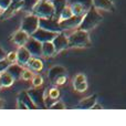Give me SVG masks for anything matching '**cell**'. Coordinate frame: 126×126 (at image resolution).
<instances>
[{
    "mask_svg": "<svg viewBox=\"0 0 126 126\" xmlns=\"http://www.w3.org/2000/svg\"><path fill=\"white\" fill-rule=\"evenodd\" d=\"M32 84H33V86H34V87L42 86V84H43V79H42V76L35 75L34 78L32 79Z\"/></svg>",
    "mask_w": 126,
    "mask_h": 126,
    "instance_id": "cell-29",
    "label": "cell"
},
{
    "mask_svg": "<svg viewBox=\"0 0 126 126\" xmlns=\"http://www.w3.org/2000/svg\"><path fill=\"white\" fill-rule=\"evenodd\" d=\"M90 46H91V41L87 31L79 29L69 35L70 48H87Z\"/></svg>",
    "mask_w": 126,
    "mask_h": 126,
    "instance_id": "cell-2",
    "label": "cell"
},
{
    "mask_svg": "<svg viewBox=\"0 0 126 126\" xmlns=\"http://www.w3.org/2000/svg\"><path fill=\"white\" fill-rule=\"evenodd\" d=\"M2 12H3V10H2V9H1V7H0V15H1Z\"/></svg>",
    "mask_w": 126,
    "mask_h": 126,
    "instance_id": "cell-40",
    "label": "cell"
},
{
    "mask_svg": "<svg viewBox=\"0 0 126 126\" xmlns=\"http://www.w3.org/2000/svg\"><path fill=\"white\" fill-rule=\"evenodd\" d=\"M55 53H57V50H55V47L52 41L42 43V55L44 58H51Z\"/></svg>",
    "mask_w": 126,
    "mask_h": 126,
    "instance_id": "cell-19",
    "label": "cell"
},
{
    "mask_svg": "<svg viewBox=\"0 0 126 126\" xmlns=\"http://www.w3.org/2000/svg\"><path fill=\"white\" fill-rule=\"evenodd\" d=\"M18 109L19 110H28V106H27L23 102H21L20 100H18Z\"/></svg>",
    "mask_w": 126,
    "mask_h": 126,
    "instance_id": "cell-35",
    "label": "cell"
},
{
    "mask_svg": "<svg viewBox=\"0 0 126 126\" xmlns=\"http://www.w3.org/2000/svg\"><path fill=\"white\" fill-rule=\"evenodd\" d=\"M40 28L58 33L62 32L63 30L59 20L54 19V18H40Z\"/></svg>",
    "mask_w": 126,
    "mask_h": 126,
    "instance_id": "cell-5",
    "label": "cell"
},
{
    "mask_svg": "<svg viewBox=\"0 0 126 126\" xmlns=\"http://www.w3.org/2000/svg\"><path fill=\"white\" fill-rule=\"evenodd\" d=\"M13 82H15V79L10 73H8L7 71L1 73V83L3 87H10L13 84Z\"/></svg>",
    "mask_w": 126,
    "mask_h": 126,
    "instance_id": "cell-22",
    "label": "cell"
},
{
    "mask_svg": "<svg viewBox=\"0 0 126 126\" xmlns=\"http://www.w3.org/2000/svg\"><path fill=\"white\" fill-rule=\"evenodd\" d=\"M101 21H102V16L98 13L97 9H96L95 7H91V8L86 11V13L83 16L82 22H81L79 29L89 32L90 30L95 28Z\"/></svg>",
    "mask_w": 126,
    "mask_h": 126,
    "instance_id": "cell-1",
    "label": "cell"
},
{
    "mask_svg": "<svg viewBox=\"0 0 126 126\" xmlns=\"http://www.w3.org/2000/svg\"><path fill=\"white\" fill-rule=\"evenodd\" d=\"M23 70H24V67L21 66V65H19L18 63H12V64H10V66L8 67L7 72L10 73L11 75L13 76L15 80H19V79H22Z\"/></svg>",
    "mask_w": 126,
    "mask_h": 126,
    "instance_id": "cell-17",
    "label": "cell"
},
{
    "mask_svg": "<svg viewBox=\"0 0 126 126\" xmlns=\"http://www.w3.org/2000/svg\"><path fill=\"white\" fill-rule=\"evenodd\" d=\"M7 60H8L9 62L12 64V63H16L17 62V59H18V53L15 52V51H12V52H9L8 54H7Z\"/></svg>",
    "mask_w": 126,
    "mask_h": 126,
    "instance_id": "cell-31",
    "label": "cell"
},
{
    "mask_svg": "<svg viewBox=\"0 0 126 126\" xmlns=\"http://www.w3.org/2000/svg\"><path fill=\"white\" fill-rule=\"evenodd\" d=\"M82 19H83V16H72L71 18L66 20H63V21H60V24L63 28V30H67V29H75V28H79L82 22Z\"/></svg>",
    "mask_w": 126,
    "mask_h": 126,
    "instance_id": "cell-9",
    "label": "cell"
},
{
    "mask_svg": "<svg viewBox=\"0 0 126 126\" xmlns=\"http://www.w3.org/2000/svg\"><path fill=\"white\" fill-rule=\"evenodd\" d=\"M70 3H80L83 4L86 9L93 7V0H70Z\"/></svg>",
    "mask_w": 126,
    "mask_h": 126,
    "instance_id": "cell-26",
    "label": "cell"
},
{
    "mask_svg": "<svg viewBox=\"0 0 126 126\" xmlns=\"http://www.w3.org/2000/svg\"><path fill=\"white\" fill-rule=\"evenodd\" d=\"M66 73V70L65 67L63 66H60V65H57V66H53L49 70V73H48V76H49V80L54 82L57 79H59L60 76L62 75H65Z\"/></svg>",
    "mask_w": 126,
    "mask_h": 126,
    "instance_id": "cell-14",
    "label": "cell"
},
{
    "mask_svg": "<svg viewBox=\"0 0 126 126\" xmlns=\"http://www.w3.org/2000/svg\"><path fill=\"white\" fill-rule=\"evenodd\" d=\"M50 110H65V105L61 101H55L50 106Z\"/></svg>",
    "mask_w": 126,
    "mask_h": 126,
    "instance_id": "cell-32",
    "label": "cell"
},
{
    "mask_svg": "<svg viewBox=\"0 0 126 126\" xmlns=\"http://www.w3.org/2000/svg\"><path fill=\"white\" fill-rule=\"evenodd\" d=\"M32 13L37 15L39 18H54L55 10L51 0H39L33 8Z\"/></svg>",
    "mask_w": 126,
    "mask_h": 126,
    "instance_id": "cell-3",
    "label": "cell"
},
{
    "mask_svg": "<svg viewBox=\"0 0 126 126\" xmlns=\"http://www.w3.org/2000/svg\"><path fill=\"white\" fill-rule=\"evenodd\" d=\"M38 2H39V0H23V2H22V9L26 11H32Z\"/></svg>",
    "mask_w": 126,
    "mask_h": 126,
    "instance_id": "cell-25",
    "label": "cell"
},
{
    "mask_svg": "<svg viewBox=\"0 0 126 126\" xmlns=\"http://www.w3.org/2000/svg\"><path fill=\"white\" fill-rule=\"evenodd\" d=\"M7 57V54H6V52H4L3 50H2V48L0 47V60H2V59H4V58Z\"/></svg>",
    "mask_w": 126,
    "mask_h": 126,
    "instance_id": "cell-36",
    "label": "cell"
},
{
    "mask_svg": "<svg viewBox=\"0 0 126 126\" xmlns=\"http://www.w3.org/2000/svg\"><path fill=\"white\" fill-rule=\"evenodd\" d=\"M10 64H11V63L7 60V58L0 60V74L3 73V72H6L7 70H8V67L10 66Z\"/></svg>",
    "mask_w": 126,
    "mask_h": 126,
    "instance_id": "cell-27",
    "label": "cell"
},
{
    "mask_svg": "<svg viewBox=\"0 0 126 126\" xmlns=\"http://www.w3.org/2000/svg\"><path fill=\"white\" fill-rule=\"evenodd\" d=\"M0 87H2V83H1V74H0Z\"/></svg>",
    "mask_w": 126,
    "mask_h": 126,
    "instance_id": "cell-39",
    "label": "cell"
},
{
    "mask_svg": "<svg viewBox=\"0 0 126 126\" xmlns=\"http://www.w3.org/2000/svg\"><path fill=\"white\" fill-rule=\"evenodd\" d=\"M53 3V7H54V10H55V17L54 19L59 20L60 18V15H61L62 10L67 6L66 2L67 0H51Z\"/></svg>",
    "mask_w": 126,
    "mask_h": 126,
    "instance_id": "cell-20",
    "label": "cell"
},
{
    "mask_svg": "<svg viewBox=\"0 0 126 126\" xmlns=\"http://www.w3.org/2000/svg\"><path fill=\"white\" fill-rule=\"evenodd\" d=\"M73 87L76 92H84L87 90V82L84 74L80 73L74 78L73 80Z\"/></svg>",
    "mask_w": 126,
    "mask_h": 126,
    "instance_id": "cell-13",
    "label": "cell"
},
{
    "mask_svg": "<svg viewBox=\"0 0 126 126\" xmlns=\"http://www.w3.org/2000/svg\"><path fill=\"white\" fill-rule=\"evenodd\" d=\"M102 109H103V107L101 106V105L95 104V105H94V106H93V109H92V110H102Z\"/></svg>",
    "mask_w": 126,
    "mask_h": 126,
    "instance_id": "cell-37",
    "label": "cell"
},
{
    "mask_svg": "<svg viewBox=\"0 0 126 126\" xmlns=\"http://www.w3.org/2000/svg\"><path fill=\"white\" fill-rule=\"evenodd\" d=\"M58 32H52V31H49L46 30V29H42L39 28L34 33H33L31 37L34 38V39L39 40L40 42L44 43V42H49V41H53L54 38L57 37Z\"/></svg>",
    "mask_w": 126,
    "mask_h": 126,
    "instance_id": "cell-7",
    "label": "cell"
},
{
    "mask_svg": "<svg viewBox=\"0 0 126 126\" xmlns=\"http://www.w3.org/2000/svg\"><path fill=\"white\" fill-rule=\"evenodd\" d=\"M93 7H95L97 10L105 11H113L114 4L112 0H93Z\"/></svg>",
    "mask_w": 126,
    "mask_h": 126,
    "instance_id": "cell-15",
    "label": "cell"
},
{
    "mask_svg": "<svg viewBox=\"0 0 126 126\" xmlns=\"http://www.w3.org/2000/svg\"><path fill=\"white\" fill-rule=\"evenodd\" d=\"M72 8V11L75 16H84L86 13V11L89 9H86L83 4H80V3H71L70 4Z\"/></svg>",
    "mask_w": 126,
    "mask_h": 126,
    "instance_id": "cell-23",
    "label": "cell"
},
{
    "mask_svg": "<svg viewBox=\"0 0 126 126\" xmlns=\"http://www.w3.org/2000/svg\"><path fill=\"white\" fill-rule=\"evenodd\" d=\"M2 109H3V101L0 100V110H2Z\"/></svg>",
    "mask_w": 126,
    "mask_h": 126,
    "instance_id": "cell-38",
    "label": "cell"
},
{
    "mask_svg": "<svg viewBox=\"0 0 126 126\" xmlns=\"http://www.w3.org/2000/svg\"><path fill=\"white\" fill-rule=\"evenodd\" d=\"M18 100H20L21 102H23L24 104L28 106V110H38V106L34 104V102L32 101V98L30 97L28 91H22L21 93L18 95Z\"/></svg>",
    "mask_w": 126,
    "mask_h": 126,
    "instance_id": "cell-16",
    "label": "cell"
},
{
    "mask_svg": "<svg viewBox=\"0 0 126 126\" xmlns=\"http://www.w3.org/2000/svg\"><path fill=\"white\" fill-rule=\"evenodd\" d=\"M34 78L33 76V73H32V71H31L30 69L29 70H26L24 69L23 70V73H22V79H23L24 81H32V79Z\"/></svg>",
    "mask_w": 126,
    "mask_h": 126,
    "instance_id": "cell-28",
    "label": "cell"
},
{
    "mask_svg": "<svg viewBox=\"0 0 126 126\" xmlns=\"http://www.w3.org/2000/svg\"><path fill=\"white\" fill-rule=\"evenodd\" d=\"M12 3V0H0V7L2 10H7L10 7V4Z\"/></svg>",
    "mask_w": 126,
    "mask_h": 126,
    "instance_id": "cell-33",
    "label": "cell"
},
{
    "mask_svg": "<svg viewBox=\"0 0 126 126\" xmlns=\"http://www.w3.org/2000/svg\"><path fill=\"white\" fill-rule=\"evenodd\" d=\"M17 53H18L17 63L23 67L27 66L29 61H30L31 58H32V55H31L30 52H29V50L26 48V47H20L19 50L17 51Z\"/></svg>",
    "mask_w": 126,
    "mask_h": 126,
    "instance_id": "cell-11",
    "label": "cell"
},
{
    "mask_svg": "<svg viewBox=\"0 0 126 126\" xmlns=\"http://www.w3.org/2000/svg\"><path fill=\"white\" fill-rule=\"evenodd\" d=\"M66 82V76L65 75H62V76H60L59 79H57V80L54 81V83H55V85H63L64 83Z\"/></svg>",
    "mask_w": 126,
    "mask_h": 126,
    "instance_id": "cell-34",
    "label": "cell"
},
{
    "mask_svg": "<svg viewBox=\"0 0 126 126\" xmlns=\"http://www.w3.org/2000/svg\"><path fill=\"white\" fill-rule=\"evenodd\" d=\"M49 95H50L51 98H53V100H58V98L60 97V91L58 89H55V87H52V89H50L48 91Z\"/></svg>",
    "mask_w": 126,
    "mask_h": 126,
    "instance_id": "cell-30",
    "label": "cell"
},
{
    "mask_svg": "<svg viewBox=\"0 0 126 126\" xmlns=\"http://www.w3.org/2000/svg\"><path fill=\"white\" fill-rule=\"evenodd\" d=\"M24 47L29 50V52L31 53L32 57L39 58L42 55V42H40L39 40L31 37L30 39L28 40V42L26 43Z\"/></svg>",
    "mask_w": 126,
    "mask_h": 126,
    "instance_id": "cell-8",
    "label": "cell"
},
{
    "mask_svg": "<svg viewBox=\"0 0 126 126\" xmlns=\"http://www.w3.org/2000/svg\"><path fill=\"white\" fill-rule=\"evenodd\" d=\"M29 39H30V34H28V33H27L26 31H23L22 29H20L19 31H17V32L12 35V38H11L12 42L16 44V46L19 47V48L20 47L26 46V43L28 42Z\"/></svg>",
    "mask_w": 126,
    "mask_h": 126,
    "instance_id": "cell-12",
    "label": "cell"
},
{
    "mask_svg": "<svg viewBox=\"0 0 126 126\" xmlns=\"http://www.w3.org/2000/svg\"><path fill=\"white\" fill-rule=\"evenodd\" d=\"M96 100H97V96L96 95H91L86 98H83L82 101L79 104V109L82 110H91L93 109V106L96 104Z\"/></svg>",
    "mask_w": 126,
    "mask_h": 126,
    "instance_id": "cell-18",
    "label": "cell"
},
{
    "mask_svg": "<svg viewBox=\"0 0 126 126\" xmlns=\"http://www.w3.org/2000/svg\"><path fill=\"white\" fill-rule=\"evenodd\" d=\"M27 66H28L31 71L39 72V71H41V70L43 69V62H42L39 58L33 57V58H31V60L29 61V63H28V65H27Z\"/></svg>",
    "mask_w": 126,
    "mask_h": 126,
    "instance_id": "cell-21",
    "label": "cell"
},
{
    "mask_svg": "<svg viewBox=\"0 0 126 126\" xmlns=\"http://www.w3.org/2000/svg\"><path fill=\"white\" fill-rule=\"evenodd\" d=\"M28 93L34 104L38 106V109H47L46 103H44V91L40 87H33L28 90Z\"/></svg>",
    "mask_w": 126,
    "mask_h": 126,
    "instance_id": "cell-6",
    "label": "cell"
},
{
    "mask_svg": "<svg viewBox=\"0 0 126 126\" xmlns=\"http://www.w3.org/2000/svg\"><path fill=\"white\" fill-rule=\"evenodd\" d=\"M72 16H74V13H73V11H72L71 6H66V7H65V8L62 10L61 15H60L59 22H60V21H63V20L69 19V18H71Z\"/></svg>",
    "mask_w": 126,
    "mask_h": 126,
    "instance_id": "cell-24",
    "label": "cell"
},
{
    "mask_svg": "<svg viewBox=\"0 0 126 126\" xmlns=\"http://www.w3.org/2000/svg\"><path fill=\"white\" fill-rule=\"evenodd\" d=\"M40 28V18L34 13L28 15L23 18L21 23V29L26 31L28 34L32 35Z\"/></svg>",
    "mask_w": 126,
    "mask_h": 126,
    "instance_id": "cell-4",
    "label": "cell"
},
{
    "mask_svg": "<svg viewBox=\"0 0 126 126\" xmlns=\"http://www.w3.org/2000/svg\"><path fill=\"white\" fill-rule=\"evenodd\" d=\"M53 44L55 47V50H57V53L61 52V51L65 50V49L69 47V37L64 34L63 32H60L57 34V37L53 40Z\"/></svg>",
    "mask_w": 126,
    "mask_h": 126,
    "instance_id": "cell-10",
    "label": "cell"
}]
</instances>
